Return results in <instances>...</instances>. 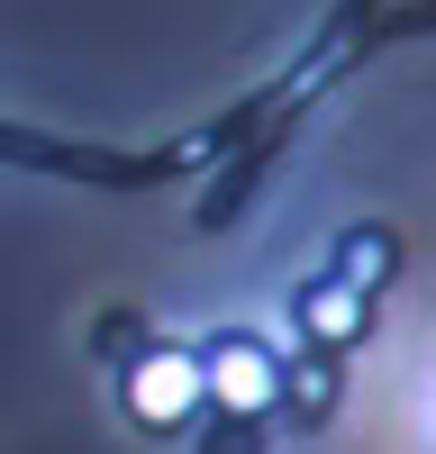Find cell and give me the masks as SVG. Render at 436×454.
I'll return each instance as SVG.
<instances>
[{"instance_id": "cell-1", "label": "cell", "mask_w": 436, "mask_h": 454, "mask_svg": "<svg viewBox=\"0 0 436 454\" xmlns=\"http://www.w3.org/2000/svg\"><path fill=\"white\" fill-rule=\"evenodd\" d=\"M209 355L200 346H173V336H155L145 355L119 364V419L136 436H191L209 419Z\"/></svg>"}, {"instance_id": "cell-2", "label": "cell", "mask_w": 436, "mask_h": 454, "mask_svg": "<svg viewBox=\"0 0 436 454\" xmlns=\"http://www.w3.org/2000/svg\"><path fill=\"white\" fill-rule=\"evenodd\" d=\"M209 355V400L245 409V419H282V382H291V346H273L264 327H218L200 336Z\"/></svg>"}, {"instance_id": "cell-3", "label": "cell", "mask_w": 436, "mask_h": 454, "mask_svg": "<svg viewBox=\"0 0 436 454\" xmlns=\"http://www.w3.org/2000/svg\"><path fill=\"white\" fill-rule=\"evenodd\" d=\"M291 336H300V346H327V355L373 346V291L327 263V273H309L300 291H291Z\"/></svg>"}, {"instance_id": "cell-5", "label": "cell", "mask_w": 436, "mask_h": 454, "mask_svg": "<svg viewBox=\"0 0 436 454\" xmlns=\"http://www.w3.org/2000/svg\"><path fill=\"white\" fill-rule=\"evenodd\" d=\"M327 263H337L346 282H363V291L382 300V291L400 282V237H391L382 218H354V227H337V246H327Z\"/></svg>"}, {"instance_id": "cell-4", "label": "cell", "mask_w": 436, "mask_h": 454, "mask_svg": "<svg viewBox=\"0 0 436 454\" xmlns=\"http://www.w3.org/2000/svg\"><path fill=\"white\" fill-rule=\"evenodd\" d=\"M346 409V355H327V346H300L291 336V382H282V427L291 436H318L327 419Z\"/></svg>"}, {"instance_id": "cell-7", "label": "cell", "mask_w": 436, "mask_h": 454, "mask_svg": "<svg viewBox=\"0 0 436 454\" xmlns=\"http://www.w3.org/2000/svg\"><path fill=\"white\" fill-rule=\"evenodd\" d=\"M91 346H100L109 364H128V355H145V346H155V336H145V318H136V309H100Z\"/></svg>"}, {"instance_id": "cell-6", "label": "cell", "mask_w": 436, "mask_h": 454, "mask_svg": "<svg viewBox=\"0 0 436 454\" xmlns=\"http://www.w3.org/2000/svg\"><path fill=\"white\" fill-rule=\"evenodd\" d=\"M273 445V419H245V409H209L191 427V454H264Z\"/></svg>"}]
</instances>
